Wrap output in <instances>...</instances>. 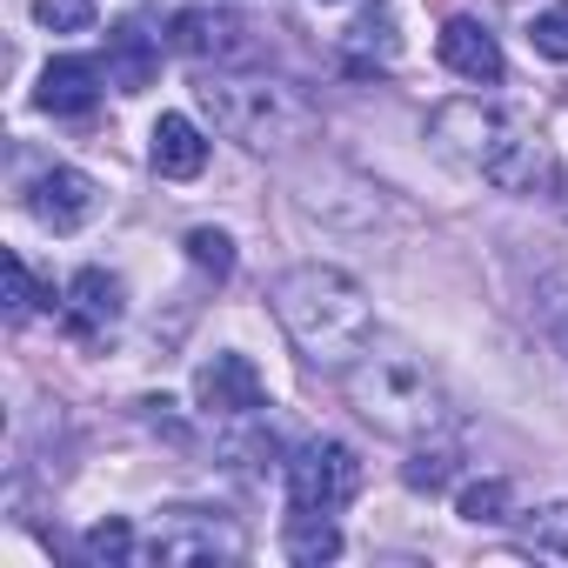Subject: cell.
<instances>
[{"label": "cell", "mask_w": 568, "mask_h": 568, "mask_svg": "<svg viewBox=\"0 0 568 568\" xmlns=\"http://www.w3.org/2000/svg\"><path fill=\"white\" fill-rule=\"evenodd\" d=\"M101 68L94 61H81V54H61V61H48L41 68V88H34V108L41 114H54V121H81V114H94V101H101Z\"/></svg>", "instance_id": "12"}, {"label": "cell", "mask_w": 568, "mask_h": 568, "mask_svg": "<svg viewBox=\"0 0 568 568\" xmlns=\"http://www.w3.org/2000/svg\"><path fill=\"white\" fill-rule=\"evenodd\" d=\"M201 108L207 121L241 141L247 154H295L322 134V108L295 88V81H274V74H241V68H214L201 74Z\"/></svg>", "instance_id": "4"}, {"label": "cell", "mask_w": 568, "mask_h": 568, "mask_svg": "<svg viewBox=\"0 0 568 568\" xmlns=\"http://www.w3.org/2000/svg\"><path fill=\"white\" fill-rule=\"evenodd\" d=\"M555 201H561V221H568V174L555 181Z\"/></svg>", "instance_id": "26"}, {"label": "cell", "mask_w": 568, "mask_h": 568, "mask_svg": "<svg viewBox=\"0 0 568 568\" xmlns=\"http://www.w3.org/2000/svg\"><path fill=\"white\" fill-rule=\"evenodd\" d=\"M455 508H462V521H475V528H495V521H508V515H515V488H508L501 475H488V481H468Z\"/></svg>", "instance_id": "20"}, {"label": "cell", "mask_w": 568, "mask_h": 568, "mask_svg": "<svg viewBox=\"0 0 568 568\" xmlns=\"http://www.w3.org/2000/svg\"><path fill=\"white\" fill-rule=\"evenodd\" d=\"M94 207H101V187H94V174H81V168H48V174L28 187V214H34L41 227H54V234L88 227Z\"/></svg>", "instance_id": "10"}, {"label": "cell", "mask_w": 568, "mask_h": 568, "mask_svg": "<svg viewBox=\"0 0 568 568\" xmlns=\"http://www.w3.org/2000/svg\"><path fill=\"white\" fill-rule=\"evenodd\" d=\"M128 315V288H121V274L108 267H81L68 288H61V328L81 342V348H101Z\"/></svg>", "instance_id": "8"}, {"label": "cell", "mask_w": 568, "mask_h": 568, "mask_svg": "<svg viewBox=\"0 0 568 568\" xmlns=\"http://www.w3.org/2000/svg\"><path fill=\"white\" fill-rule=\"evenodd\" d=\"M395 48H402V34H395V8H388V0L362 8L355 28L342 34V61H348V74H375V68H388Z\"/></svg>", "instance_id": "15"}, {"label": "cell", "mask_w": 568, "mask_h": 568, "mask_svg": "<svg viewBox=\"0 0 568 568\" xmlns=\"http://www.w3.org/2000/svg\"><path fill=\"white\" fill-rule=\"evenodd\" d=\"M521 555H541V561H568V501H548L521 521Z\"/></svg>", "instance_id": "19"}, {"label": "cell", "mask_w": 568, "mask_h": 568, "mask_svg": "<svg viewBox=\"0 0 568 568\" xmlns=\"http://www.w3.org/2000/svg\"><path fill=\"white\" fill-rule=\"evenodd\" d=\"M81 548H88V561H114V568H121V561H148V541L134 535V521H128V515H108V521H94Z\"/></svg>", "instance_id": "18"}, {"label": "cell", "mask_w": 568, "mask_h": 568, "mask_svg": "<svg viewBox=\"0 0 568 568\" xmlns=\"http://www.w3.org/2000/svg\"><path fill=\"white\" fill-rule=\"evenodd\" d=\"M288 508H315V515H335V508H348L355 501V488H362V455L348 448V442H302L288 462Z\"/></svg>", "instance_id": "7"}, {"label": "cell", "mask_w": 568, "mask_h": 568, "mask_svg": "<svg viewBox=\"0 0 568 568\" xmlns=\"http://www.w3.org/2000/svg\"><path fill=\"white\" fill-rule=\"evenodd\" d=\"M455 468H462L455 448H442V442H415V455L402 462V481H408L415 495H442V488L455 481Z\"/></svg>", "instance_id": "17"}, {"label": "cell", "mask_w": 568, "mask_h": 568, "mask_svg": "<svg viewBox=\"0 0 568 568\" xmlns=\"http://www.w3.org/2000/svg\"><path fill=\"white\" fill-rule=\"evenodd\" d=\"M41 302H48V295H41V281H34V267H28L21 254H8V322L21 328V322H28V315L41 308Z\"/></svg>", "instance_id": "22"}, {"label": "cell", "mask_w": 568, "mask_h": 568, "mask_svg": "<svg viewBox=\"0 0 568 568\" xmlns=\"http://www.w3.org/2000/svg\"><path fill=\"white\" fill-rule=\"evenodd\" d=\"M168 48L181 61H194V68H247V61H261V34L234 8H181L168 21Z\"/></svg>", "instance_id": "6"}, {"label": "cell", "mask_w": 568, "mask_h": 568, "mask_svg": "<svg viewBox=\"0 0 568 568\" xmlns=\"http://www.w3.org/2000/svg\"><path fill=\"white\" fill-rule=\"evenodd\" d=\"M555 335H561V348H568V322H561V328H555Z\"/></svg>", "instance_id": "27"}, {"label": "cell", "mask_w": 568, "mask_h": 568, "mask_svg": "<svg viewBox=\"0 0 568 568\" xmlns=\"http://www.w3.org/2000/svg\"><path fill=\"white\" fill-rule=\"evenodd\" d=\"M528 41H535V54H541V61H568V0H555V8H541V14H535Z\"/></svg>", "instance_id": "23"}, {"label": "cell", "mask_w": 568, "mask_h": 568, "mask_svg": "<svg viewBox=\"0 0 568 568\" xmlns=\"http://www.w3.org/2000/svg\"><path fill=\"white\" fill-rule=\"evenodd\" d=\"M34 21L54 34H88L94 28V0H34Z\"/></svg>", "instance_id": "25"}, {"label": "cell", "mask_w": 568, "mask_h": 568, "mask_svg": "<svg viewBox=\"0 0 568 568\" xmlns=\"http://www.w3.org/2000/svg\"><path fill=\"white\" fill-rule=\"evenodd\" d=\"M148 168L161 181H194L207 168V134L187 121V114H161L154 134H148Z\"/></svg>", "instance_id": "14"}, {"label": "cell", "mask_w": 568, "mask_h": 568, "mask_svg": "<svg viewBox=\"0 0 568 568\" xmlns=\"http://www.w3.org/2000/svg\"><path fill=\"white\" fill-rule=\"evenodd\" d=\"M267 308L281 322V335L295 342V355L308 368H355L375 342V308H368V288L355 274L328 267V261H302L288 267L267 288Z\"/></svg>", "instance_id": "2"}, {"label": "cell", "mask_w": 568, "mask_h": 568, "mask_svg": "<svg viewBox=\"0 0 568 568\" xmlns=\"http://www.w3.org/2000/svg\"><path fill=\"white\" fill-rule=\"evenodd\" d=\"M108 88H121V94H141V88H154V74H161V41L141 28V21H121V28H108Z\"/></svg>", "instance_id": "13"}, {"label": "cell", "mask_w": 568, "mask_h": 568, "mask_svg": "<svg viewBox=\"0 0 568 568\" xmlns=\"http://www.w3.org/2000/svg\"><path fill=\"white\" fill-rule=\"evenodd\" d=\"M181 247H187V261H194L201 274H214V281H227V274H234V241H227L221 227H194Z\"/></svg>", "instance_id": "21"}, {"label": "cell", "mask_w": 568, "mask_h": 568, "mask_svg": "<svg viewBox=\"0 0 568 568\" xmlns=\"http://www.w3.org/2000/svg\"><path fill=\"white\" fill-rule=\"evenodd\" d=\"M428 148L448 168H462V174H475V181H488L501 194H555V181H561L555 148L541 141V128L528 114L488 101V94L442 101L428 114Z\"/></svg>", "instance_id": "1"}, {"label": "cell", "mask_w": 568, "mask_h": 568, "mask_svg": "<svg viewBox=\"0 0 568 568\" xmlns=\"http://www.w3.org/2000/svg\"><path fill=\"white\" fill-rule=\"evenodd\" d=\"M281 548H288V561H302V568H322V561L342 555V528L328 515H315V508H295L288 528H281Z\"/></svg>", "instance_id": "16"}, {"label": "cell", "mask_w": 568, "mask_h": 568, "mask_svg": "<svg viewBox=\"0 0 568 568\" xmlns=\"http://www.w3.org/2000/svg\"><path fill=\"white\" fill-rule=\"evenodd\" d=\"M342 388H348V408L388 442H435L455 422L442 375L415 348H395V342H368V355L342 368Z\"/></svg>", "instance_id": "3"}, {"label": "cell", "mask_w": 568, "mask_h": 568, "mask_svg": "<svg viewBox=\"0 0 568 568\" xmlns=\"http://www.w3.org/2000/svg\"><path fill=\"white\" fill-rule=\"evenodd\" d=\"M241 555H247V535L221 508H161L148 535V561L161 568H201V561H241Z\"/></svg>", "instance_id": "5"}, {"label": "cell", "mask_w": 568, "mask_h": 568, "mask_svg": "<svg viewBox=\"0 0 568 568\" xmlns=\"http://www.w3.org/2000/svg\"><path fill=\"white\" fill-rule=\"evenodd\" d=\"M261 395H267L261 388V368L247 355H234V348H221V355H207L194 368V408L214 415V422H247L261 408Z\"/></svg>", "instance_id": "9"}, {"label": "cell", "mask_w": 568, "mask_h": 568, "mask_svg": "<svg viewBox=\"0 0 568 568\" xmlns=\"http://www.w3.org/2000/svg\"><path fill=\"white\" fill-rule=\"evenodd\" d=\"M435 54H442V68H448L455 81H468V88H495V81L508 74V61H501V41H495L481 21H468V14L442 21V34H435Z\"/></svg>", "instance_id": "11"}, {"label": "cell", "mask_w": 568, "mask_h": 568, "mask_svg": "<svg viewBox=\"0 0 568 568\" xmlns=\"http://www.w3.org/2000/svg\"><path fill=\"white\" fill-rule=\"evenodd\" d=\"M221 455H227L234 468H247V475H267L274 455H281V442H274V435H221Z\"/></svg>", "instance_id": "24"}]
</instances>
